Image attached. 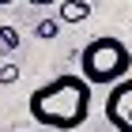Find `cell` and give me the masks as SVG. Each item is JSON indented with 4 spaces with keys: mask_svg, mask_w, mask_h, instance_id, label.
Masks as SVG:
<instances>
[{
    "mask_svg": "<svg viewBox=\"0 0 132 132\" xmlns=\"http://www.w3.org/2000/svg\"><path fill=\"white\" fill-rule=\"evenodd\" d=\"M30 117L42 125V128H57V132H72L79 128L87 117H91V83L83 76H57V79L42 83L38 91H30V102H27Z\"/></svg>",
    "mask_w": 132,
    "mask_h": 132,
    "instance_id": "1",
    "label": "cell"
},
{
    "mask_svg": "<svg viewBox=\"0 0 132 132\" xmlns=\"http://www.w3.org/2000/svg\"><path fill=\"white\" fill-rule=\"evenodd\" d=\"M132 72V53L121 38H110V34H98L83 45L79 53V76L91 87H113L121 83Z\"/></svg>",
    "mask_w": 132,
    "mask_h": 132,
    "instance_id": "2",
    "label": "cell"
},
{
    "mask_svg": "<svg viewBox=\"0 0 132 132\" xmlns=\"http://www.w3.org/2000/svg\"><path fill=\"white\" fill-rule=\"evenodd\" d=\"M106 121L117 132H132V76H125L121 83L110 87V98H106Z\"/></svg>",
    "mask_w": 132,
    "mask_h": 132,
    "instance_id": "3",
    "label": "cell"
},
{
    "mask_svg": "<svg viewBox=\"0 0 132 132\" xmlns=\"http://www.w3.org/2000/svg\"><path fill=\"white\" fill-rule=\"evenodd\" d=\"M87 15H91V0H64L57 8V19L61 23H83Z\"/></svg>",
    "mask_w": 132,
    "mask_h": 132,
    "instance_id": "4",
    "label": "cell"
},
{
    "mask_svg": "<svg viewBox=\"0 0 132 132\" xmlns=\"http://www.w3.org/2000/svg\"><path fill=\"white\" fill-rule=\"evenodd\" d=\"M57 27H61V19H42V23H38V30H34V34L49 42V38H57Z\"/></svg>",
    "mask_w": 132,
    "mask_h": 132,
    "instance_id": "5",
    "label": "cell"
},
{
    "mask_svg": "<svg viewBox=\"0 0 132 132\" xmlns=\"http://www.w3.org/2000/svg\"><path fill=\"white\" fill-rule=\"evenodd\" d=\"M0 45H4V49H15V45H19V34H15V27H0Z\"/></svg>",
    "mask_w": 132,
    "mask_h": 132,
    "instance_id": "6",
    "label": "cell"
},
{
    "mask_svg": "<svg viewBox=\"0 0 132 132\" xmlns=\"http://www.w3.org/2000/svg\"><path fill=\"white\" fill-rule=\"evenodd\" d=\"M19 79V68H15V64H4V68H0V83H15Z\"/></svg>",
    "mask_w": 132,
    "mask_h": 132,
    "instance_id": "7",
    "label": "cell"
},
{
    "mask_svg": "<svg viewBox=\"0 0 132 132\" xmlns=\"http://www.w3.org/2000/svg\"><path fill=\"white\" fill-rule=\"evenodd\" d=\"M34 8H49V4H57V0H30Z\"/></svg>",
    "mask_w": 132,
    "mask_h": 132,
    "instance_id": "8",
    "label": "cell"
},
{
    "mask_svg": "<svg viewBox=\"0 0 132 132\" xmlns=\"http://www.w3.org/2000/svg\"><path fill=\"white\" fill-rule=\"evenodd\" d=\"M4 4H11V0H0V8H4Z\"/></svg>",
    "mask_w": 132,
    "mask_h": 132,
    "instance_id": "9",
    "label": "cell"
}]
</instances>
